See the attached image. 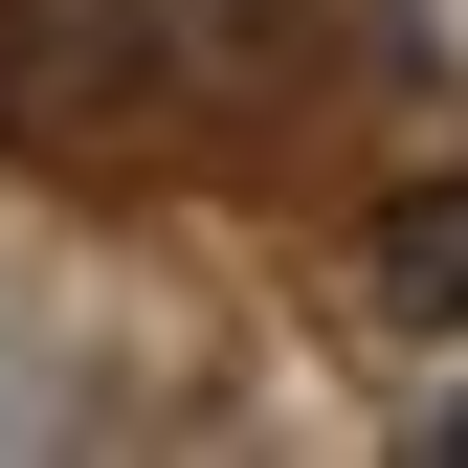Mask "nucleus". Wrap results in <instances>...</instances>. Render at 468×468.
I'll return each mask as SVG.
<instances>
[{
  "mask_svg": "<svg viewBox=\"0 0 468 468\" xmlns=\"http://www.w3.org/2000/svg\"><path fill=\"white\" fill-rule=\"evenodd\" d=\"M268 23L246 0H0V134L68 179H179L201 134H246Z\"/></svg>",
  "mask_w": 468,
  "mask_h": 468,
  "instance_id": "1",
  "label": "nucleus"
},
{
  "mask_svg": "<svg viewBox=\"0 0 468 468\" xmlns=\"http://www.w3.org/2000/svg\"><path fill=\"white\" fill-rule=\"evenodd\" d=\"M424 446H446V468H468V401H446V424H424Z\"/></svg>",
  "mask_w": 468,
  "mask_h": 468,
  "instance_id": "3",
  "label": "nucleus"
},
{
  "mask_svg": "<svg viewBox=\"0 0 468 468\" xmlns=\"http://www.w3.org/2000/svg\"><path fill=\"white\" fill-rule=\"evenodd\" d=\"M379 290H401V313H446V335H468V179L379 223Z\"/></svg>",
  "mask_w": 468,
  "mask_h": 468,
  "instance_id": "2",
  "label": "nucleus"
}]
</instances>
